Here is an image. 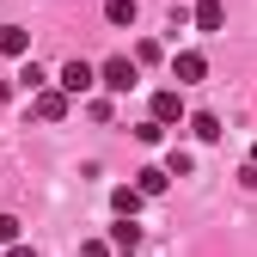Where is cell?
Returning <instances> with one entry per match:
<instances>
[{
	"mask_svg": "<svg viewBox=\"0 0 257 257\" xmlns=\"http://www.w3.org/2000/svg\"><path fill=\"white\" fill-rule=\"evenodd\" d=\"M55 86L61 92H68V98H80V92H92V86H98V68H92V61H61V74H55Z\"/></svg>",
	"mask_w": 257,
	"mask_h": 257,
	"instance_id": "6da1fadb",
	"label": "cell"
},
{
	"mask_svg": "<svg viewBox=\"0 0 257 257\" xmlns=\"http://www.w3.org/2000/svg\"><path fill=\"white\" fill-rule=\"evenodd\" d=\"M135 80H141V68H135L128 55H110L104 68H98V86H104V92H135Z\"/></svg>",
	"mask_w": 257,
	"mask_h": 257,
	"instance_id": "7a4b0ae2",
	"label": "cell"
},
{
	"mask_svg": "<svg viewBox=\"0 0 257 257\" xmlns=\"http://www.w3.org/2000/svg\"><path fill=\"white\" fill-rule=\"evenodd\" d=\"M31 110H37L43 122H61V116H68V92H61V86H37V92H31Z\"/></svg>",
	"mask_w": 257,
	"mask_h": 257,
	"instance_id": "3957f363",
	"label": "cell"
},
{
	"mask_svg": "<svg viewBox=\"0 0 257 257\" xmlns=\"http://www.w3.org/2000/svg\"><path fill=\"white\" fill-rule=\"evenodd\" d=\"M116 257H135L141 251V227H135V214H116V227H110V239H104Z\"/></svg>",
	"mask_w": 257,
	"mask_h": 257,
	"instance_id": "277c9868",
	"label": "cell"
},
{
	"mask_svg": "<svg viewBox=\"0 0 257 257\" xmlns=\"http://www.w3.org/2000/svg\"><path fill=\"white\" fill-rule=\"evenodd\" d=\"M202 74H208V61H202V49H178V55H172V80H178V86H196Z\"/></svg>",
	"mask_w": 257,
	"mask_h": 257,
	"instance_id": "5b68a950",
	"label": "cell"
},
{
	"mask_svg": "<svg viewBox=\"0 0 257 257\" xmlns=\"http://www.w3.org/2000/svg\"><path fill=\"white\" fill-rule=\"evenodd\" d=\"M153 122H184V98H178V86H166V92H153Z\"/></svg>",
	"mask_w": 257,
	"mask_h": 257,
	"instance_id": "8992f818",
	"label": "cell"
},
{
	"mask_svg": "<svg viewBox=\"0 0 257 257\" xmlns=\"http://www.w3.org/2000/svg\"><path fill=\"white\" fill-rule=\"evenodd\" d=\"M166 184H172L166 166H141V172H135V190H141V196H166Z\"/></svg>",
	"mask_w": 257,
	"mask_h": 257,
	"instance_id": "52a82bcc",
	"label": "cell"
},
{
	"mask_svg": "<svg viewBox=\"0 0 257 257\" xmlns=\"http://www.w3.org/2000/svg\"><path fill=\"white\" fill-rule=\"evenodd\" d=\"M190 19H196V31H208V37H214V31L227 25V7H220V0H196V13H190Z\"/></svg>",
	"mask_w": 257,
	"mask_h": 257,
	"instance_id": "ba28073f",
	"label": "cell"
},
{
	"mask_svg": "<svg viewBox=\"0 0 257 257\" xmlns=\"http://www.w3.org/2000/svg\"><path fill=\"white\" fill-rule=\"evenodd\" d=\"M141 202H147V196H141L135 184H116V190H110V208H116V214H141Z\"/></svg>",
	"mask_w": 257,
	"mask_h": 257,
	"instance_id": "9c48e42d",
	"label": "cell"
},
{
	"mask_svg": "<svg viewBox=\"0 0 257 257\" xmlns=\"http://www.w3.org/2000/svg\"><path fill=\"white\" fill-rule=\"evenodd\" d=\"M31 49V31L25 25H0V55H25Z\"/></svg>",
	"mask_w": 257,
	"mask_h": 257,
	"instance_id": "30bf717a",
	"label": "cell"
},
{
	"mask_svg": "<svg viewBox=\"0 0 257 257\" xmlns=\"http://www.w3.org/2000/svg\"><path fill=\"white\" fill-rule=\"evenodd\" d=\"M190 135H196V141H220V116L214 110H196V116H190Z\"/></svg>",
	"mask_w": 257,
	"mask_h": 257,
	"instance_id": "8fae6325",
	"label": "cell"
},
{
	"mask_svg": "<svg viewBox=\"0 0 257 257\" xmlns=\"http://www.w3.org/2000/svg\"><path fill=\"white\" fill-rule=\"evenodd\" d=\"M104 19L110 25H135V0H104Z\"/></svg>",
	"mask_w": 257,
	"mask_h": 257,
	"instance_id": "7c38bea8",
	"label": "cell"
},
{
	"mask_svg": "<svg viewBox=\"0 0 257 257\" xmlns=\"http://www.w3.org/2000/svg\"><path fill=\"white\" fill-rule=\"evenodd\" d=\"M19 86H25V92H37V86H49V74L37 68V61H25V68H19Z\"/></svg>",
	"mask_w": 257,
	"mask_h": 257,
	"instance_id": "4fadbf2b",
	"label": "cell"
},
{
	"mask_svg": "<svg viewBox=\"0 0 257 257\" xmlns=\"http://www.w3.org/2000/svg\"><path fill=\"white\" fill-rule=\"evenodd\" d=\"M159 135H166V122H153V116L135 128V141H141V147H159Z\"/></svg>",
	"mask_w": 257,
	"mask_h": 257,
	"instance_id": "5bb4252c",
	"label": "cell"
},
{
	"mask_svg": "<svg viewBox=\"0 0 257 257\" xmlns=\"http://www.w3.org/2000/svg\"><path fill=\"white\" fill-rule=\"evenodd\" d=\"M166 172H172V178H190V172H196V159H190V153H178V147H172V159H166Z\"/></svg>",
	"mask_w": 257,
	"mask_h": 257,
	"instance_id": "9a60e30c",
	"label": "cell"
},
{
	"mask_svg": "<svg viewBox=\"0 0 257 257\" xmlns=\"http://www.w3.org/2000/svg\"><path fill=\"white\" fill-rule=\"evenodd\" d=\"M0 245H19V220L13 214H0Z\"/></svg>",
	"mask_w": 257,
	"mask_h": 257,
	"instance_id": "2e32d148",
	"label": "cell"
},
{
	"mask_svg": "<svg viewBox=\"0 0 257 257\" xmlns=\"http://www.w3.org/2000/svg\"><path fill=\"white\" fill-rule=\"evenodd\" d=\"M13 257H37V251H31V245H13Z\"/></svg>",
	"mask_w": 257,
	"mask_h": 257,
	"instance_id": "e0dca14e",
	"label": "cell"
},
{
	"mask_svg": "<svg viewBox=\"0 0 257 257\" xmlns=\"http://www.w3.org/2000/svg\"><path fill=\"white\" fill-rule=\"evenodd\" d=\"M251 166H257V141H251Z\"/></svg>",
	"mask_w": 257,
	"mask_h": 257,
	"instance_id": "ac0fdd59",
	"label": "cell"
}]
</instances>
